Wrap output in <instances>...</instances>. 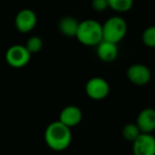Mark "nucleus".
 <instances>
[{"label": "nucleus", "mask_w": 155, "mask_h": 155, "mask_svg": "<svg viewBox=\"0 0 155 155\" xmlns=\"http://www.w3.org/2000/svg\"><path fill=\"white\" fill-rule=\"evenodd\" d=\"M108 9L117 13H127L133 8L134 0H107Z\"/></svg>", "instance_id": "13"}, {"label": "nucleus", "mask_w": 155, "mask_h": 155, "mask_svg": "<svg viewBox=\"0 0 155 155\" xmlns=\"http://www.w3.org/2000/svg\"><path fill=\"white\" fill-rule=\"evenodd\" d=\"M135 123L141 133L152 134L155 131V108L146 107L138 113Z\"/></svg>", "instance_id": "10"}, {"label": "nucleus", "mask_w": 155, "mask_h": 155, "mask_svg": "<svg viewBox=\"0 0 155 155\" xmlns=\"http://www.w3.org/2000/svg\"><path fill=\"white\" fill-rule=\"evenodd\" d=\"M104 41L118 44L125 37L127 32V24L121 16H112L102 25Z\"/></svg>", "instance_id": "3"}, {"label": "nucleus", "mask_w": 155, "mask_h": 155, "mask_svg": "<svg viewBox=\"0 0 155 155\" xmlns=\"http://www.w3.org/2000/svg\"><path fill=\"white\" fill-rule=\"evenodd\" d=\"M110 84L101 77H94L85 84V94L91 100L100 101L105 99L110 94Z\"/></svg>", "instance_id": "5"}, {"label": "nucleus", "mask_w": 155, "mask_h": 155, "mask_svg": "<svg viewBox=\"0 0 155 155\" xmlns=\"http://www.w3.org/2000/svg\"><path fill=\"white\" fill-rule=\"evenodd\" d=\"M43 46H44V41L39 36L29 37V38L27 39L26 44H25V47L27 48V50H28L31 54L38 53V52L43 49Z\"/></svg>", "instance_id": "15"}, {"label": "nucleus", "mask_w": 155, "mask_h": 155, "mask_svg": "<svg viewBox=\"0 0 155 155\" xmlns=\"http://www.w3.org/2000/svg\"><path fill=\"white\" fill-rule=\"evenodd\" d=\"M97 55L100 61L104 63H112L118 58L119 49L117 44L102 39L97 46Z\"/></svg>", "instance_id": "11"}, {"label": "nucleus", "mask_w": 155, "mask_h": 155, "mask_svg": "<svg viewBox=\"0 0 155 155\" xmlns=\"http://www.w3.org/2000/svg\"><path fill=\"white\" fill-rule=\"evenodd\" d=\"M127 78L132 84L136 86H144L152 79V72L146 65L133 64L127 68Z\"/></svg>", "instance_id": "6"}, {"label": "nucleus", "mask_w": 155, "mask_h": 155, "mask_svg": "<svg viewBox=\"0 0 155 155\" xmlns=\"http://www.w3.org/2000/svg\"><path fill=\"white\" fill-rule=\"evenodd\" d=\"M91 8L94 11L102 13L108 9L107 0H91Z\"/></svg>", "instance_id": "17"}, {"label": "nucleus", "mask_w": 155, "mask_h": 155, "mask_svg": "<svg viewBox=\"0 0 155 155\" xmlns=\"http://www.w3.org/2000/svg\"><path fill=\"white\" fill-rule=\"evenodd\" d=\"M132 150L134 155H155V136L141 133L132 142Z\"/></svg>", "instance_id": "8"}, {"label": "nucleus", "mask_w": 155, "mask_h": 155, "mask_svg": "<svg viewBox=\"0 0 155 155\" xmlns=\"http://www.w3.org/2000/svg\"><path fill=\"white\" fill-rule=\"evenodd\" d=\"M80 21L73 16H64L58 21V31L66 37H75Z\"/></svg>", "instance_id": "12"}, {"label": "nucleus", "mask_w": 155, "mask_h": 155, "mask_svg": "<svg viewBox=\"0 0 155 155\" xmlns=\"http://www.w3.org/2000/svg\"><path fill=\"white\" fill-rule=\"evenodd\" d=\"M141 41L148 48H155V26L146 28L142 32Z\"/></svg>", "instance_id": "16"}, {"label": "nucleus", "mask_w": 155, "mask_h": 155, "mask_svg": "<svg viewBox=\"0 0 155 155\" xmlns=\"http://www.w3.org/2000/svg\"><path fill=\"white\" fill-rule=\"evenodd\" d=\"M14 24L18 32L24 33V34L30 33L36 27L37 16L33 10L22 9L16 14Z\"/></svg>", "instance_id": "7"}, {"label": "nucleus", "mask_w": 155, "mask_h": 155, "mask_svg": "<svg viewBox=\"0 0 155 155\" xmlns=\"http://www.w3.org/2000/svg\"><path fill=\"white\" fill-rule=\"evenodd\" d=\"M32 54L27 50L25 45H13L5 52V62L13 68H22L29 64Z\"/></svg>", "instance_id": "4"}, {"label": "nucleus", "mask_w": 155, "mask_h": 155, "mask_svg": "<svg viewBox=\"0 0 155 155\" xmlns=\"http://www.w3.org/2000/svg\"><path fill=\"white\" fill-rule=\"evenodd\" d=\"M121 134H122V137L124 138L127 141L133 142L134 140L141 134V132H140L139 127H137V124L134 122V123H127V124L122 127Z\"/></svg>", "instance_id": "14"}, {"label": "nucleus", "mask_w": 155, "mask_h": 155, "mask_svg": "<svg viewBox=\"0 0 155 155\" xmlns=\"http://www.w3.org/2000/svg\"><path fill=\"white\" fill-rule=\"evenodd\" d=\"M82 118V110L77 105L65 106L58 115V121L66 127H68L69 129H72V127H77L78 124H80Z\"/></svg>", "instance_id": "9"}, {"label": "nucleus", "mask_w": 155, "mask_h": 155, "mask_svg": "<svg viewBox=\"0 0 155 155\" xmlns=\"http://www.w3.org/2000/svg\"><path fill=\"white\" fill-rule=\"evenodd\" d=\"M75 38L80 44L87 47H96L103 39L102 25L95 19L80 21Z\"/></svg>", "instance_id": "2"}, {"label": "nucleus", "mask_w": 155, "mask_h": 155, "mask_svg": "<svg viewBox=\"0 0 155 155\" xmlns=\"http://www.w3.org/2000/svg\"><path fill=\"white\" fill-rule=\"evenodd\" d=\"M45 142L51 150L62 152L69 148L72 141L71 129L64 125L58 120L51 122L45 130Z\"/></svg>", "instance_id": "1"}]
</instances>
